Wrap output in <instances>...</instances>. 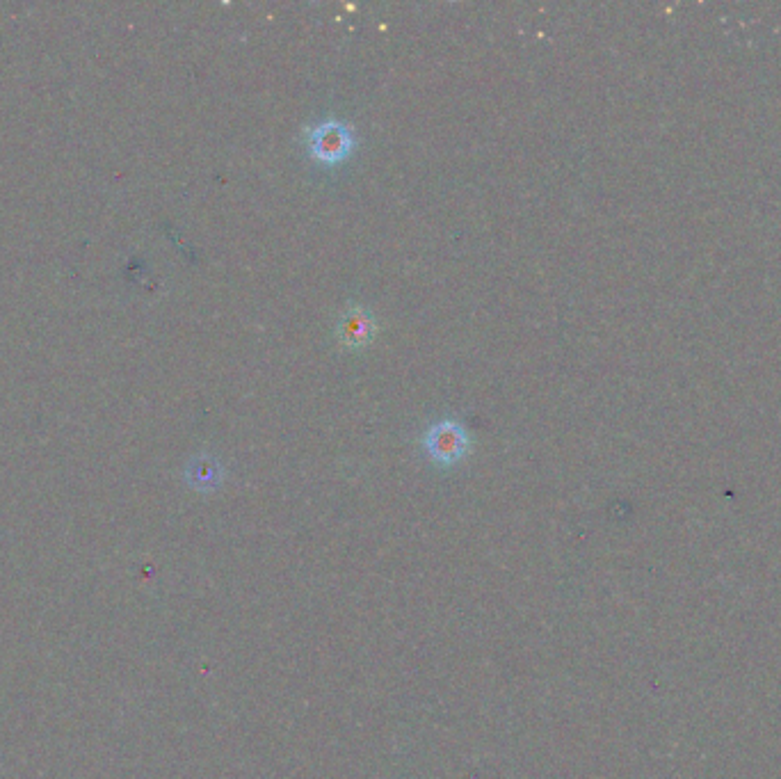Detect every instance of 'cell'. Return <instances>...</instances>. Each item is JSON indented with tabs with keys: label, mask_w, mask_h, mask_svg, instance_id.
I'll list each match as a JSON object with an SVG mask.
<instances>
[{
	"label": "cell",
	"mask_w": 781,
	"mask_h": 779,
	"mask_svg": "<svg viewBox=\"0 0 781 779\" xmlns=\"http://www.w3.org/2000/svg\"><path fill=\"white\" fill-rule=\"evenodd\" d=\"M423 444L432 462L441 464V467H450V464L464 460V455L469 453L471 439L460 423L439 421L430 425V430L425 432Z\"/></svg>",
	"instance_id": "1"
},
{
	"label": "cell",
	"mask_w": 781,
	"mask_h": 779,
	"mask_svg": "<svg viewBox=\"0 0 781 779\" xmlns=\"http://www.w3.org/2000/svg\"><path fill=\"white\" fill-rule=\"evenodd\" d=\"M352 133L341 122H325L309 131V151L320 163L336 165L352 154Z\"/></svg>",
	"instance_id": "2"
},
{
	"label": "cell",
	"mask_w": 781,
	"mask_h": 779,
	"mask_svg": "<svg viewBox=\"0 0 781 779\" xmlns=\"http://www.w3.org/2000/svg\"><path fill=\"white\" fill-rule=\"evenodd\" d=\"M338 332H341L343 343H348L350 348H359V345H366L370 339H373V332H375L373 318H370L366 311L354 309L350 313H345Z\"/></svg>",
	"instance_id": "3"
},
{
	"label": "cell",
	"mask_w": 781,
	"mask_h": 779,
	"mask_svg": "<svg viewBox=\"0 0 781 779\" xmlns=\"http://www.w3.org/2000/svg\"><path fill=\"white\" fill-rule=\"evenodd\" d=\"M188 480L192 483V487L197 489H213L220 485L222 471L211 457H199V460L192 462V467L188 471Z\"/></svg>",
	"instance_id": "4"
}]
</instances>
